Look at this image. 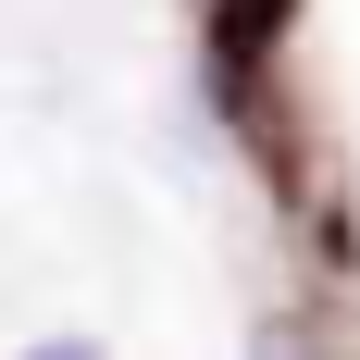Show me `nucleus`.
<instances>
[{"label": "nucleus", "instance_id": "1", "mask_svg": "<svg viewBox=\"0 0 360 360\" xmlns=\"http://www.w3.org/2000/svg\"><path fill=\"white\" fill-rule=\"evenodd\" d=\"M286 25V0H224V37H236V50H249V37H274Z\"/></svg>", "mask_w": 360, "mask_h": 360}, {"label": "nucleus", "instance_id": "2", "mask_svg": "<svg viewBox=\"0 0 360 360\" xmlns=\"http://www.w3.org/2000/svg\"><path fill=\"white\" fill-rule=\"evenodd\" d=\"M25 360H100V348H87V335H50V348H25Z\"/></svg>", "mask_w": 360, "mask_h": 360}]
</instances>
